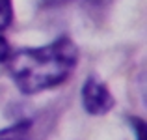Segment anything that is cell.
<instances>
[{"label":"cell","instance_id":"7","mask_svg":"<svg viewBox=\"0 0 147 140\" xmlns=\"http://www.w3.org/2000/svg\"><path fill=\"white\" fill-rule=\"evenodd\" d=\"M67 2H73V0H45L47 6H61V4H67Z\"/></svg>","mask_w":147,"mask_h":140},{"label":"cell","instance_id":"3","mask_svg":"<svg viewBox=\"0 0 147 140\" xmlns=\"http://www.w3.org/2000/svg\"><path fill=\"white\" fill-rule=\"evenodd\" d=\"M30 127H32L30 120L17 122L13 125L6 127V129H0V140H26V137L30 133Z\"/></svg>","mask_w":147,"mask_h":140},{"label":"cell","instance_id":"2","mask_svg":"<svg viewBox=\"0 0 147 140\" xmlns=\"http://www.w3.org/2000/svg\"><path fill=\"white\" fill-rule=\"evenodd\" d=\"M82 105L88 114L102 116L112 110L114 97L104 82H100L97 77H90L82 86Z\"/></svg>","mask_w":147,"mask_h":140},{"label":"cell","instance_id":"6","mask_svg":"<svg viewBox=\"0 0 147 140\" xmlns=\"http://www.w3.org/2000/svg\"><path fill=\"white\" fill-rule=\"evenodd\" d=\"M9 54H11V49H9V45H7V41L4 39L2 36H0V62H7Z\"/></svg>","mask_w":147,"mask_h":140},{"label":"cell","instance_id":"5","mask_svg":"<svg viewBox=\"0 0 147 140\" xmlns=\"http://www.w3.org/2000/svg\"><path fill=\"white\" fill-rule=\"evenodd\" d=\"M130 125H132V131L136 133V140H144L145 137V122L142 118H129Z\"/></svg>","mask_w":147,"mask_h":140},{"label":"cell","instance_id":"4","mask_svg":"<svg viewBox=\"0 0 147 140\" xmlns=\"http://www.w3.org/2000/svg\"><path fill=\"white\" fill-rule=\"evenodd\" d=\"M13 21V4L11 0H0V30H6Z\"/></svg>","mask_w":147,"mask_h":140},{"label":"cell","instance_id":"1","mask_svg":"<svg viewBox=\"0 0 147 140\" xmlns=\"http://www.w3.org/2000/svg\"><path fill=\"white\" fill-rule=\"evenodd\" d=\"M7 62L15 86L26 95H34L69 79L78 64V47L63 36L49 45L11 52Z\"/></svg>","mask_w":147,"mask_h":140}]
</instances>
